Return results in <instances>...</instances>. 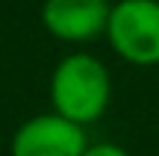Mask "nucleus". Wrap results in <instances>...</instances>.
Here are the masks:
<instances>
[{
	"label": "nucleus",
	"instance_id": "39448f33",
	"mask_svg": "<svg viewBox=\"0 0 159 156\" xmlns=\"http://www.w3.org/2000/svg\"><path fill=\"white\" fill-rule=\"evenodd\" d=\"M83 156H130L121 145H112V141H97V145H89V150Z\"/></svg>",
	"mask_w": 159,
	"mask_h": 156
},
{
	"label": "nucleus",
	"instance_id": "f03ea898",
	"mask_svg": "<svg viewBox=\"0 0 159 156\" xmlns=\"http://www.w3.org/2000/svg\"><path fill=\"white\" fill-rule=\"evenodd\" d=\"M109 44L130 65H159V0H121L109 15Z\"/></svg>",
	"mask_w": 159,
	"mask_h": 156
},
{
	"label": "nucleus",
	"instance_id": "f257e3e1",
	"mask_svg": "<svg viewBox=\"0 0 159 156\" xmlns=\"http://www.w3.org/2000/svg\"><path fill=\"white\" fill-rule=\"evenodd\" d=\"M112 100V77L100 59L89 53L65 56L50 77V103L53 112L68 121L94 124Z\"/></svg>",
	"mask_w": 159,
	"mask_h": 156
},
{
	"label": "nucleus",
	"instance_id": "20e7f679",
	"mask_svg": "<svg viewBox=\"0 0 159 156\" xmlns=\"http://www.w3.org/2000/svg\"><path fill=\"white\" fill-rule=\"evenodd\" d=\"M112 6L106 0H44L41 21L62 41H91L106 33Z\"/></svg>",
	"mask_w": 159,
	"mask_h": 156
},
{
	"label": "nucleus",
	"instance_id": "7ed1b4c3",
	"mask_svg": "<svg viewBox=\"0 0 159 156\" xmlns=\"http://www.w3.org/2000/svg\"><path fill=\"white\" fill-rule=\"evenodd\" d=\"M89 150L85 127L56 115L44 112L30 121H24L12 136V156H83Z\"/></svg>",
	"mask_w": 159,
	"mask_h": 156
}]
</instances>
